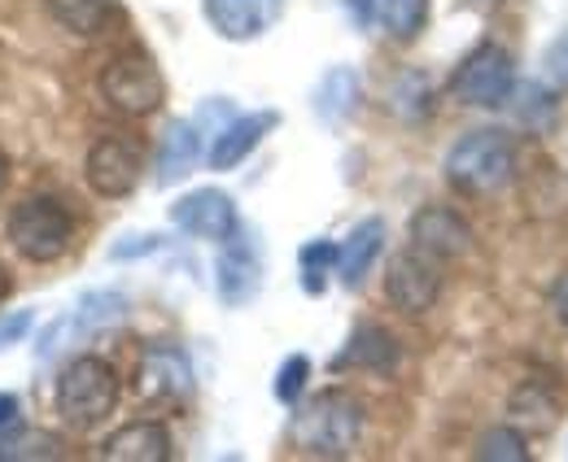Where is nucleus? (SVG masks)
I'll return each mask as SVG.
<instances>
[{"mask_svg": "<svg viewBox=\"0 0 568 462\" xmlns=\"http://www.w3.org/2000/svg\"><path fill=\"white\" fill-rule=\"evenodd\" d=\"M511 83H516L511 53H507V49H498V44H481L477 53H468V58H464V66L455 70L450 92H455V101H464V105L498 110V105L511 96Z\"/></svg>", "mask_w": 568, "mask_h": 462, "instance_id": "obj_6", "label": "nucleus"}, {"mask_svg": "<svg viewBox=\"0 0 568 462\" xmlns=\"http://www.w3.org/2000/svg\"><path fill=\"white\" fill-rule=\"evenodd\" d=\"M412 249H420L437 263H455L473 249V227L446 209V205H428L412 218Z\"/></svg>", "mask_w": 568, "mask_h": 462, "instance_id": "obj_10", "label": "nucleus"}, {"mask_svg": "<svg viewBox=\"0 0 568 462\" xmlns=\"http://www.w3.org/2000/svg\"><path fill=\"white\" fill-rule=\"evenodd\" d=\"M119 405V371L105 358H74L58 380V414L71 428H97Z\"/></svg>", "mask_w": 568, "mask_h": 462, "instance_id": "obj_3", "label": "nucleus"}, {"mask_svg": "<svg viewBox=\"0 0 568 462\" xmlns=\"http://www.w3.org/2000/svg\"><path fill=\"white\" fill-rule=\"evenodd\" d=\"M202 140L193 123H171L162 135V153H158V184H180L193 166H197Z\"/></svg>", "mask_w": 568, "mask_h": 462, "instance_id": "obj_19", "label": "nucleus"}, {"mask_svg": "<svg viewBox=\"0 0 568 462\" xmlns=\"http://www.w3.org/2000/svg\"><path fill=\"white\" fill-rule=\"evenodd\" d=\"M254 292H258V258H254L250 240L232 236L219 258V297L227 306H245Z\"/></svg>", "mask_w": 568, "mask_h": 462, "instance_id": "obj_16", "label": "nucleus"}, {"mask_svg": "<svg viewBox=\"0 0 568 462\" xmlns=\"http://www.w3.org/2000/svg\"><path fill=\"white\" fill-rule=\"evenodd\" d=\"M516 175V148L498 127H477L459 135L446 153V179L468 197H490Z\"/></svg>", "mask_w": 568, "mask_h": 462, "instance_id": "obj_1", "label": "nucleus"}, {"mask_svg": "<svg viewBox=\"0 0 568 462\" xmlns=\"http://www.w3.org/2000/svg\"><path fill=\"white\" fill-rule=\"evenodd\" d=\"M284 0H206L214 31L223 40H258L276 18Z\"/></svg>", "mask_w": 568, "mask_h": 462, "instance_id": "obj_12", "label": "nucleus"}, {"mask_svg": "<svg viewBox=\"0 0 568 462\" xmlns=\"http://www.w3.org/2000/svg\"><path fill=\"white\" fill-rule=\"evenodd\" d=\"M0 179H4V162H0Z\"/></svg>", "mask_w": 568, "mask_h": 462, "instance_id": "obj_33", "label": "nucleus"}, {"mask_svg": "<svg viewBox=\"0 0 568 462\" xmlns=\"http://www.w3.org/2000/svg\"><path fill=\"white\" fill-rule=\"evenodd\" d=\"M511 414L525 432H551L556 419H560V401L551 397V389L542 380H525L516 393H511Z\"/></svg>", "mask_w": 568, "mask_h": 462, "instance_id": "obj_20", "label": "nucleus"}, {"mask_svg": "<svg viewBox=\"0 0 568 462\" xmlns=\"http://www.w3.org/2000/svg\"><path fill=\"white\" fill-rule=\"evenodd\" d=\"M381 22L394 40H416L428 22V0H381Z\"/></svg>", "mask_w": 568, "mask_h": 462, "instance_id": "obj_23", "label": "nucleus"}, {"mask_svg": "<svg viewBox=\"0 0 568 462\" xmlns=\"http://www.w3.org/2000/svg\"><path fill=\"white\" fill-rule=\"evenodd\" d=\"M355 101H358L355 70L337 66L324 74V83H320V92H315V114H320L324 123H342V119L355 114Z\"/></svg>", "mask_w": 568, "mask_h": 462, "instance_id": "obj_21", "label": "nucleus"}, {"mask_svg": "<svg viewBox=\"0 0 568 462\" xmlns=\"http://www.w3.org/2000/svg\"><path fill=\"white\" fill-rule=\"evenodd\" d=\"M171 223L180 232L197 236V240H214V245H227L236 236V227H241L236 223V205L219 188H197V193L180 197L171 205Z\"/></svg>", "mask_w": 568, "mask_h": 462, "instance_id": "obj_9", "label": "nucleus"}, {"mask_svg": "<svg viewBox=\"0 0 568 462\" xmlns=\"http://www.w3.org/2000/svg\"><path fill=\"white\" fill-rule=\"evenodd\" d=\"M346 4H351L358 22H372V13H376V0H346Z\"/></svg>", "mask_w": 568, "mask_h": 462, "instance_id": "obj_31", "label": "nucleus"}, {"mask_svg": "<svg viewBox=\"0 0 568 462\" xmlns=\"http://www.w3.org/2000/svg\"><path fill=\"white\" fill-rule=\"evenodd\" d=\"M381 245H385V223H381V218H363L355 232L342 240V249H337V275H342L346 288H358V284H363V275L372 270Z\"/></svg>", "mask_w": 568, "mask_h": 462, "instance_id": "obj_17", "label": "nucleus"}, {"mask_svg": "<svg viewBox=\"0 0 568 462\" xmlns=\"http://www.w3.org/2000/svg\"><path fill=\"white\" fill-rule=\"evenodd\" d=\"M442 292V263L428 258L420 249H407L389 263V275H385V297L403 310V315H425L428 306L437 301Z\"/></svg>", "mask_w": 568, "mask_h": 462, "instance_id": "obj_8", "label": "nucleus"}, {"mask_svg": "<svg viewBox=\"0 0 568 462\" xmlns=\"http://www.w3.org/2000/svg\"><path fill=\"white\" fill-rule=\"evenodd\" d=\"M162 74L153 66V58H144L141 49H128L119 58H110L101 70V96L128 114V119H144L162 105Z\"/></svg>", "mask_w": 568, "mask_h": 462, "instance_id": "obj_5", "label": "nucleus"}, {"mask_svg": "<svg viewBox=\"0 0 568 462\" xmlns=\"http://www.w3.org/2000/svg\"><path fill=\"white\" fill-rule=\"evenodd\" d=\"M119 319H123V297H114V292H92V297H83V301L74 306L67 319H58L53 328L44 331L40 358H58L71 340H83V336L110 328V324H119Z\"/></svg>", "mask_w": 568, "mask_h": 462, "instance_id": "obj_11", "label": "nucleus"}, {"mask_svg": "<svg viewBox=\"0 0 568 462\" xmlns=\"http://www.w3.org/2000/svg\"><path fill=\"white\" fill-rule=\"evenodd\" d=\"M49 9L74 35H101L119 18L114 0H49Z\"/></svg>", "mask_w": 568, "mask_h": 462, "instance_id": "obj_22", "label": "nucleus"}, {"mask_svg": "<svg viewBox=\"0 0 568 462\" xmlns=\"http://www.w3.org/2000/svg\"><path fill=\"white\" fill-rule=\"evenodd\" d=\"M398 362V340L376 324H363L351 336V345L333 358V371H346V367H363V371H389Z\"/></svg>", "mask_w": 568, "mask_h": 462, "instance_id": "obj_18", "label": "nucleus"}, {"mask_svg": "<svg viewBox=\"0 0 568 462\" xmlns=\"http://www.w3.org/2000/svg\"><path fill=\"white\" fill-rule=\"evenodd\" d=\"M101 459H110V462H166L171 459V432H166L162 423H128V428H119V432L105 441Z\"/></svg>", "mask_w": 568, "mask_h": 462, "instance_id": "obj_15", "label": "nucleus"}, {"mask_svg": "<svg viewBox=\"0 0 568 462\" xmlns=\"http://www.w3.org/2000/svg\"><path fill=\"white\" fill-rule=\"evenodd\" d=\"M547 66H551V74L560 79V83H568V31L551 44V53H547Z\"/></svg>", "mask_w": 568, "mask_h": 462, "instance_id": "obj_27", "label": "nucleus"}, {"mask_svg": "<svg viewBox=\"0 0 568 462\" xmlns=\"http://www.w3.org/2000/svg\"><path fill=\"white\" fill-rule=\"evenodd\" d=\"M27 324H31V315H27V310H22L18 319H4V324H0V345H4V340H18V336L27 331Z\"/></svg>", "mask_w": 568, "mask_h": 462, "instance_id": "obj_29", "label": "nucleus"}, {"mask_svg": "<svg viewBox=\"0 0 568 462\" xmlns=\"http://www.w3.org/2000/svg\"><path fill=\"white\" fill-rule=\"evenodd\" d=\"M328 270H337V245L315 240V245L302 249V284H306V292H320Z\"/></svg>", "mask_w": 568, "mask_h": 462, "instance_id": "obj_25", "label": "nucleus"}, {"mask_svg": "<svg viewBox=\"0 0 568 462\" xmlns=\"http://www.w3.org/2000/svg\"><path fill=\"white\" fill-rule=\"evenodd\" d=\"M276 123H281V114H276V110H258V114H245V119L227 123L223 132L214 135L211 166L214 171H232V166H241V162L263 144V135L272 132Z\"/></svg>", "mask_w": 568, "mask_h": 462, "instance_id": "obj_14", "label": "nucleus"}, {"mask_svg": "<svg viewBox=\"0 0 568 462\" xmlns=\"http://www.w3.org/2000/svg\"><path fill=\"white\" fill-rule=\"evenodd\" d=\"M13 414H18V397L0 393V428H4V423H13Z\"/></svg>", "mask_w": 568, "mask_h": 462, "instance_id": "obj_30", "label": "nucleus"}, {"mask_svg": "<svg viewBox=\"0 0 568 462\" xmlns=\"http://www.w3.org/2000/svg\"><path fill=\"white\" fill-rule=\"evenodd\" d=\"M141 148L132 140H123V135H105L88 153V188L97 197H128L141 184Z\"/></svg>", "mask_w": 568, "mask_h": 462, "instance_id": "obj_7", "label": "nucleus"}, {"mask_svg": "<svg viewBox=\"0 0 568 462\" xmlns=\"http://www.w3.org/2000/svg\"><path fill=\"white\" fill-rule=\"evenodd\" d=\"M306 376H311V362L302 358V353H293V358H284L281 376H276V397H281L284 405H293L302 389H306Z\"/></svg>", "mask_w": 568, "mask_h": 462, "instance_id": "obj_26", "label": "nucleus"}, {"mask_svg": "<svg viewBox=\"0 0 568 462\" xmlns=\"http://www.w3.org/2000/svg\"><path fill=\"white\" fill-rule=\"evenodd\" d=\"M363 437V405L342 389L311 397L293 423V441L315 459H346Z\"/></svg>", "mask_w": 568, "mask_h": 462, "instance_id": "obj_2", "label": "nucleus"}, {"mask_svg": "<svg viewBox=\"0 0 568 462\" xmlns=\"http://www.w3.org/2000/svg\"><path fill=\"white\" fill-rule=\"evenodd\" d=\"M74 218L58 197H27L9 214V245L27 263H58L71 249Z\"/></svg>", "mask_w": 568, "mask_h": 462, "instance_id": "obj_4", "label": "nucleus"}, {"mask_svg": "<svg viewBox=\"0 0 568 462\" xmlns=\"http://www.w3.org/2000/svg\"><path fill=\"white\" fill-rule=\"evenodd\" d=\"M551 310H556V319L568 328V270L556 279V288H551Z\"/></svg>", "mask_w": 568, "mask_h": 462, "instance_id": "obj_28", "label": "nucleus"}, {"mask_svg": "<svg viewBox=\"0 0 568 462\" xmlns=\"http://www.w3.org/2000/svg\"><path fill=\"white\" fill-rule=\"evenodd\" d=\"M9 292H13V284H9V275H4V270H0V301H4V297H9Z\"/></svg>", "mask_w": 568, "mask_h": 462, "instance_id": "obj_32", "label": "nucleus"}, {"mask_svg": "<svg viewBox=\"0 0 568 462\" xmlns=\"http://www.w3.org/2000/svg\"><path fill=\"white\" fill-rule=\"evenodd\" d=\"M477 454H481V459H490V462H525L529 459L525 437H520L516 428H490V432L481 437Z\"/></svg>", "mask_w": 568, "mask_h": 462, "instance_id": "obj_24", "label": "nucleus"}, {"mask_svg": "<svg viewBox=\"0 0 568 462\" xmlns=\"http://www.w3.org/2000/svg\"><path fill=\"white\" fill-rule=\"evenodd\" d=\"M136 389L149 401H180V397L193 389V371H189V358L180 349H149L141 362V376H136Z\"/></svg>", "mask_w": 568, "mask_h": 462, "instance_id": "obj_13", "label": "nucleus"}]
</instances>
